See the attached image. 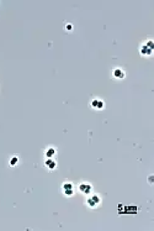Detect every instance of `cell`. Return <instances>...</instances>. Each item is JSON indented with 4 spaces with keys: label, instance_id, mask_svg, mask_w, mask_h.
Returning a JSON list of instances; mask_svg holds the SVG:
<instances>
[{
    "label": "cell",
    "instance_id": "cell-11",
    "mask_svg": "<svg viewBox=\"0 0 154 231\" xmlns=\"http://www.w3.org/2000/svg\"><path fill=\"white\" fill-rule=\"evenodd\" d=\"M65 30H67V31H71V30H73V25H71V24H67V25H65Z\"/></svg>",
    "mask_w": 154,
    "mask_h": 231
},
{
    "label": "cell",
    "instance_id": "cell-7",
    "mask_svg": "<svg viewBox=\"0 0 154 231\" xmlns=\"http://www.w3.org/2000/svg\"><path fill=\"white\" fill-rule=\"evenodd\" d=\"M45 166H46V168H48L49 170H53V169L57 168V162H56L53 158H47V159L45 161Z\"/></svg>",
    "mask_w": 154,
    "mask_h": 231
},
{
    "label": "cell",
    "instance_id": "cell-9",
    "mask_svg": "<svg viewBox=\"0 0 154 231\" xmlns=\"http://www.w3.org/2000/svg\"><path fill=\"white\" fill-rule=\"evenodd\" d=\"M17 163H19V157L17 156H13L11 158H10V161H9L10 167H15Z\"/></svg>",
    "mask_w": 154,
    "mask_h": 231
},
{
    "label": "cell",
    "instance_id": "cell-1",
    "mask_svg": "<svg viewBox=\"0 0 154 231\" xmlns=\"http://www.w3.org/2000/svg\"><path fill=\"white\" fill-rule=\"evenodd\" d=\"M62 190H63L65 197H71L74 194V185L71 182H64L62 184Z\"/></svg>",
    "mask_w": 154,
    "mask_h": 231
},
{
    "label": "cell",
    "instance_id": "cell-3",
    "mask_svg": "<svg viewBox=\"0 0 154 231\" xmlns=\"http://www.w3.org/2000/svg\"><path fill=\"white\" fill-rule=\"evenodd\" d=\"M79 192L80 193H83L85 195H89L91 192H92V185L88 182H83V183H80L79 184Z\"/></svg>",
    "mask_w": 154,
    "mask_h": 231
},
{
    "label": "cell",
    "instance_id": "cell-2",
    "mask_svg": "<svg viewBox=\"0 0 154 231\" xmlns=\"http://www.w3.org/2000/svg\"><path fill=\"white\" fill-rule=\"evenodd\" d=\"M101 202V199L97 194H94V195H90L88 199H86V205L89 208H96Z\"/></svg>",
    "mask_w": 154,
    "mask_h": 231
},
{
    "label": "cell",
    "instance_id": "cell-8",
    "mask_svg": "<svg viewBox=\"0 0 154 231\" xmlns=\"http://www.w3.org/2000/svg\"><path fill=\"white\" fill-rule=\"evenodd\" d=\"M57 155V150L54 148V147H48V148H46V151H45V156L47 157V158H53L54 156Z\"/></svg>",
    "mask_w": 154,
    "mask_h": 231
},
{
    "label": "cell",
    "instance_id": "cell-5",
    "mask_svg": "<svg viewBox=\"0 0 154 231\" xmlns=\"http://www.w3.org/2000/svg\"><path fill=\"white\" fill-rule=\"evenodd\" d=\"M91 108L92 109H96V110H102L105 106V103L102 102V100L100 99H94V100H91V103H90Z\"/></svg>",
    "mask_w": 154,
    "mask_h": 231
},
{
    "label": "cell",
    "instance_id": "cell-4",
    "mask_svg": "<svg viewBox=\"0 0 154 231\" xmlns=\"http://www.w3.org/2000/svg\"><path fill=\"white\" fill-rule=\"evenodd\" d=\"M139 53L142 55V56H144V57H149V56H152V53H153V48H150L148 45H146V43H143L142 46H141V48H139Z\"/></svg>",
    "mask_w": 154,
    "mask_h": 231
},
{
    "label": "cell",
    "instance_id": "cell-10",
    "mask_svg": "<svg viewBox=\"0 0 154 231\" xmlns=\"http://www.w3.org/2000/svg\"><path fill=\"white\" fill-rule=\"evenodd\" d=\"M146 45H148L150 48H153V49H154V43H153V41H152V40H148V41L146 42Z\"/></svg>",
    "mask_w": 154,
    "mask_h": 231
},
{
    "label": "cell",
    "instance_id": "cell-6",
    "mask_svg": "<svg viewBox=\"0 0 154 231\" xmlns=\"http://www.w3.org/2000/svg\"><path fill=\"white\" fill-rule=\"evenodd\" d=\"M112 76H114L116 79H123L126 77V73H125V71H122L121 68H115L114 71H112Z\"/></svg>",
    "mask_w": 154,
    "mask_h": 231
},
{
    "label": "cell",
    "instance_id": "cell-12",
    "mask_svg": "<svg viewBox=\"0 0 154 231\" xmlns=\"http://www.w3.org/2000/svg\"><path fill=\"white\" fill-rule=\"evenodd\" d=\"M148 182L152 184V182H153V176H149V178H148Z\"/></svg>",
    "mask_w": 154,
    "mask_h": 231
}]
</instances>
